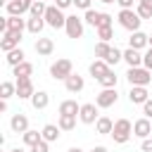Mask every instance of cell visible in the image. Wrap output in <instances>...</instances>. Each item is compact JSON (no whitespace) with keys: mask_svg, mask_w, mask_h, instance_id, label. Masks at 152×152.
<instances>
[{"mask_svg":"<svg viewBox=\"0 0 152 152\" xmlns=\"http://www.w3.org/2000/svg\"><path fill=\"white\" fill-rule=\"evenodd\" d=\"M119 24H121L126 31L135 33V31H140L142 19H140V17H138V12H133V10H121V12H119Z\"/></svg>","mask_w":152,"mask_h":152,"instance_id":"obj_5","label":"cell"},{"mask_svg":"<svg viewBox=\"0 0 152 152\" xmlns=\"http://www.w3.org/2000/svg\"><path fill=\"white\" fill-rule=\"evenodd\" d=\"M109 69H112V66H109L104 59H95V62H90V66H88L90 76H93V78H97V81H100V78H102V76H104Z\"/></svg>","mask_w":152,"mask_h":152,"instance_id":"obj_16","label":"cell"},{"mask_svg":"<svg viewBox=\"0 0 152 152\" xmlns=\"http://www.w3.org/2000/svg\"><path fill=\"white\" fill-rule=\"evenodd\" d=\"M48 145H50L48 140H38V142L31 147V152H50V147H48Z\"/></svg>","mask_w":152,"mask_h":152,"instance_id":"obj_39","label":"cell"},{"mask_svg":"<svg viewBox=\"0 0 152 152\" xmlns=\"http://www.w3.org/2000/svg\"><path fill=\"white\" fill-rule=\"evenodd\" d=\"M83 21L97 28V24H100V12H97V10H88V12H86V17H83Z\"/></svg>","mask_w":152,"mask_h":152,"instance_id":"obj_34","label":"cell"},{"mask_svg":"<svg viewBox=\"0 0 152 152\" xmlns=\"http://www.w3.org/2000/svg\"><path fill=\"white\" fill-rule=\"evenodd\" d=\"M33 95H36L33 81L31 78H17V97L19 100H31Z\"/></svg>","mask_w":152,"mask_h":152,"instance_id":"obj_10","label":"cell"},{"mask_svg":"<svg viewBox=\"0 0 152 152\" xmlns=\"http://www.w3.org/2000/svg\"><path fill=\"white\" fill-rule=\"evenodd\" d=\"M43 26H45V19H43V17H31V19H26V31L33 33V36H38V33L43 31Z\"/></svg>","mask_w":152,"mask_h":152,"instance_id":"obj_23","label":"cell"},{"mask_svg":"<svg viewBox=\"0 0 152 152\" xmlns=\"http://www.w3.org/2000/svg\"><path fill=\"white\" fill-rule=\"evenodd\" d=\"M126 78H128L131 86H145V88H147L150 81H152V71L145 69V66H128Z\"/></svg>","mask_w":152,"mask_h":152,"instance_id":"obj_2","label":"cell"},{"mask_svg":"<svg viewBox=\"0 0 152 152\" xmlns=\"http://www.w3.org/2000/svg\"><path fill=\"white\" fill-rule=\"evenodd\" d=\"M95 128H97L100 135H112V131H114V121H112L109 116H100V119L95 121Z\"/></svg>","mask_w":152,"mask_h":152,"instance_id":"obj_20","label":"cell"},{"mask_svg":"<svg viewBox=\"0 0 152 152\" xmlns=\"http://www.w3.org/2000/svg\"><path fill=\"white\" fill-rule=\"evenodd\" d=\"M33 2H43V0H33Z\"/></svg>","mask_w":152,"mask_h":152,"instance_id":"obj_51","label":"cell"},{"mask_svg":"<svg viewBox=\"0 0 152 152\" xmlns=\"http://www.w3.org/2000/svg\"><path fill=\"white\" fill-rule=\"evenodd\" d=\"M112 14H107V12H100V24H97V28H102V26H112Z\"/></svg>","mask_w":152,"mask_h":152,"instance_id":"obj_38","label":"cell"},{"mask_svg":"<svg viewBox=\"0 0 152 152\" xmlns=\"http://www.w3.org/2000/svg\"><path fill=\"white\" fill-rule=\"evenodd\" d=\"M124 62H126L128 66H142V55H140V50H133V48L124 50Z\"/></svg>","mask_w":152,"mask_h":152,"instance_id":"obj_18","label":"cell"},{"mask_svg":"<svg viewBox=\"0 0 152 152\" xmlns=\"http://www.w3.org/2000/svg\"><path fill=\"white\" fill-rule=\"evenodd\" d=\"M133 135H138L140 140L150 138V135H152V119H147V116L138 119V121L133 124Z\"/></svg>","mask_w":152,"mask_h":152,"instance_id":"obj_12","label":"cell"},{"mask_svg":"<svg viewBox=\"0 0 152 152\" xmlns=\"http://www.w3.org/2000/svg\"><path fill=\"white\" fill-rule=\"evenodd\" d=\"M55 5H57L59 10H66V7H71V5H74V0H55Z\"/></svg>","mask_w":152,"mask_h":152,"instance_id":"obj_44","label":"cell"},{"mask_svg":"<svg viewBox=\"0 0 152 152\" xmlns=\"http://www.w3.org/2000/svg\"><path fill=\"white\" fill-rule=\"evenodd\" d=\"M26 28V21L21 17H7V31H21L24 33Z\"/></svg>","mask_w":152,"mask_h":152,"instance_id":"obj_31","label":"cell"},{"mask_svg":"<svg viewBox=\"0 0 152 152\" xmlns=\"http://www.w3.org/2000/svg\"><path fill=\"white\" fill-rule=\"evenodd\" d=\"M12 95H17V83L2 81V83H0V97H2V100H10Z\"/></svg>","mask_w":152,"mask_h":152,"instance_id":"obj_29","label":"cell"},{"mask_svg":"<svg viewBox=\"0 0 152 152\" xmlns=\"http://www.w3.org/2000/svg\"><path fill=\"white\" fill-rule=\"evenodd\" d=\"M97 38H100V40H104V43H109V40L114 38L112 26H102V28H97Z\"/></svg>","mask_w":152,"mask_h":152,"instance_id":"obj_37","label":"cell"},{"mask_svg":"<svg viewBox=\"0 0 152 152\" xmlns=\"http://www.w3.org/2000/svg\"><path fill=\"white\" fill-rule=\"evenodd\" d=\"M66 152H83V150H81V147H69Z\"/></svg>","mask_w":152,"mask_h":152,"instance_id":"obj_47","label":"cell"},{"mask_svg":"<svg viewBox=\"0 0 152 152\" xmlns=\"http://www.w3.org/2000/svg\"><path fill=\"white\" fill-rule=\"evenodd\" d=\"M19 43H21V31H5L2 33V40H0V50L7 55L14 48H19Z\"/></svg>","mask_w":152,"mask_h":152,"instance_id":"obj_7","label":"cell"},{"mask_svg":"<svg viewBox=\"0 0 152 152\" xmlns=\"http://www.w3.org/2000/svg\"><path fill=\"white\" fill-rule=\"evenodd\" d=\"M21 140H24V145H28V147H33L38 140H43V133H38V131H26V133H21Z\"/></svg>","mask_w":152,"mask_h":152,"instance_id":"obj_30","label":"cell"},{"mask_svg":"<svg viewBox=\"0 0 152 152\" xmlns=\"http://www.w3.org/2000/svg\"><path fill=\"white\" fill-rule=\"evenodd\" d=\"M131 135H133V124H131L128 119H116V121H114V131H112L114 142L124 145V142L131 140Z\"/></svg>","mask_w":152,"mask_h":152,"instance_id":"obj_3","label":"cell"},{"mask_svg":"<svg viewBox=\"0 0 152 152\" xmlns=\"http://www.w3.org/2000/svg\"><path fill=\"white\" fill-rule=\"evenodd\" d=\"M109 50H112V45H109V43H104V40H100V43L95 45V57H97V59H107Z\"/></svg>","mask_w":152,"mask_h":152,"instance_id":"obj_33","label":"cell"},{"mask_svg":"<svg viewBox=\"0 0 152 152\" xmlns=\"http://www.w3.org/2000/svg\"><path fill=\"white\" fill-rule=\"evenodd\" d=\"M31 74H33V64L31 62H21L19 66H14V76L17 78H31Z\"/></svg>","mask_w":152,"mask_h":152,"instance_id":"obj_28","label":"cell"},{"mask_svg":"<svg viewBox=\"0 0 152 152\" xmlns=\"http://www.w3.org/2000/svg\"><path fill=\"white\" fill-rule=\"evenodd\" d=\"M121 59H124V52H121V50H116V48H112L104 62H107L109 66H114V64H116V62H121Z\"/></svg>","mask_w":152,"mask_h":152,"instance_id":"obj_35","label":"cell"},{"mask_svg":"<svg viewBox=\"0 0 152 152\" xmlns=\"http://www.w3.org/2000/svg\"><path fill=\"white\" fill-rule=\"evenodd\" d=\"M57 126H59L62 131H74V128H76V116H71V114H59Z\"/></svg>","mask_w":152,"mask_h":152,"instance_id":"obj_27","label":"cell"},{"mask_svg":"<svg viewBox=\"0 0 152 152\" xmlns=\"http://www.w3.org/2000/svg\"><path fill=\"white\" fill-rule=\"evenodd\" d=\"M31 5L33 0H10L5 10H7V17H21L24 12H31Z\"/></svg>","mask_w":152,"mask_h":152,"instance_id":"obj_9","label":"cell"},{"mask_svg":"<svg viewBox=\"0 0 152 152\" xmlns=\"http://www.w3.org/2000/svg\"><path fill=\"white\" fill-rule=\"evenodd\" d=\"M128 100H131L133 104H145V102L150 100V93H147L145 86H131V90H128Z\"/></svg>","mask_w":152,"mask_h":152,"instance_id":"obj_13","label":"cell"},{"mask_svg":"<svg viewBox=\"0 0 152 152\" xmlns=\"http://www.w3.org/2000/svg\"><path fill=\"white\" fill-rule=\"evenodd\" d=\"M45 10H48V5H45V2H33L28 14H31V17H45Z\"/></svg>","mask_w":152,"mask_h":152,"instance_id":"obj_36","label":"cell"},{"mask_svg":"<svg viewBox=\"0 0 152 152\" xmlns=\"http://www.w3.org/2000/svg\"><path fill=\"white\" fill-rule=\"evenodd\" d=\"M5 62H7V64H10L12 69H14V66H19L21 62H26V59H24V50H21V48H14L12 52H7Z\"/></svg>","mask_w":152,"mask_h":152,"instance_id":"obj_24","label":"cell"},{"mask_svg":"<svg viewBox=\"0 0 152 152\" xmlns=\"http://www.w3.org/2000/svg\"><path fill=\"white\" fill-rule=\"evenodd\" d=\"M78 119H81V124H95V121L100 119V114H97V104H93V102L81 104V114H78Z\"/></svg>","mask_w":152,"mask_h":152,"instance_id":"obj_11","label":"cell"},{"mask_svg":"<svg viewBox=\"0 0 152 152\" xmlns=\"http://www.w3.org/2000/svg\"><path fill=\"white\" fill-rule=\"evenodd\" d=\"M64 86H66V90H69V93H81V90H83V86H86V81H83V76L71 74V76L64 81Z\"/></svg>","mask_w":152,"mask_h":152,"instance_id":"obj_19","label":"cell"},{"mask_svg":"<svg viewBox=\"0 0 152 152\" xmlns=\"http://www.w3.org/2000/svg\"><path fill=\"white\" fill-rule=\"evenodd\" d=\"M10 152H24V150H19V147H17V150H10Z\"/></svg>","mask_w":152,"mask_h":152,"instance_id":"obj_49","label":"cell"},{"mask_svg":"<svg viewBox=\"0 0 152 152\" xmlns=\"http://www.w3.org/2000/svg\"><path fill=\"white\" fill-rule=\"evenodd\" d=\"M116 100H119L116 88H102V90L97 93V97H95V104H97L100 109H107V107L116 104Z\"/></svg>","mask_w":152,"mask_h":152,"instance_id":"obj_6","label":"cell"},{"mask_svg":"<svg viewBox=\"0 0 152 152\" xmlns=\"http://www.w3.org/2000/svg\"><path fill=\"white\" fill-rule=\"evenodd\" d=\"M90 152H107V147H102V145H97V147H93Z\"/></svg>","mask_w":152,"mask_h":152,"instance_id":"obj_46","label":"cell"},{"mask_svg":"<svg viewBox=\"0 0 152 152\" xmlns=\"http://www.w3.org/2000/svg\"><path fill=\"white\" fill-rule=\"evenodd\" d=\"M33 48H36V52H38L40 57H48V55H52V50H55V43H52V38H38Z\"/></svg>","mask_w":152,"mask_h":152,"instance_id":"obj_17","label":"cell"},{"mask_svg":"<svg viewBox=\"0 0 152 152\" xmlns=\"http://www.w3.org/2000/svg\"><path fill=\"white\" fill-rule=\"evenodd\" d=\"M150 48H152V36H150Z\"/></svg>","mask_w":152,"mask_h":152,"instance_id":"obj_50","label":"cell"},{"mask_svg":"<svg viewBox=\"0 0 152 152\" xmlns=\"http://www.w3.org/2000/svg\"><path fill=\"white\" fill-rule=\"evenodd\" d=\"M59 126H55V124H45L43 126V140H48V142H55V140H59Z\"/></svg>","mask_w":152,"mask_h":152,"instance_id":"obj_22","label":"cell"},{"mask_svg":"<svg viewBox=\"0 0 152 152\" xmlns=\"http://www.w3.org/2000/svg\"><path fill=\"white\" fill-rule=\"evenodd\" d=\"M140 150H142V152H152V138H145V140L140 142Z\"/></svg>","mask_w":152,"mask_h":152,"instance_id":"obj_42","label":"cell"},{"mask_svg":"<svg viewBox=\"0 0 152 152\" xmlns=\"http://www.w3.org/2000/svg\"><path fill=\"white\" fill-rule=\"evenodd\" d=\"M128 48H133V50L150 48V36H147V33H142V31H135V33H131V38H128Z\"/></svg>","mask_w":152,"mask_h":152,"instance_id":"obj_14","label":"cell"},{"mask_svg":"<svg viewBox=\"0 0 152 152\" xmlns=\"http://www.w3.org/2000/svg\"><path fill=\"white\" fill-rule=\"evenodd\" d=\"M71 74H74V64H71V59H66V57H62V59H57V62L50 64V76H52L55 81H66Z\"/></svg>","mask_w":152,"mask_h":152,"instance_id":"obj_1","label":"cell"},{"mask_svg":"<svg viewBox=\"0 0 152 152\" xmlns=\"http://www.w3.org/2000/svg\"><path fill=\"white\" fill-rule=\"evenodd\" d=\"M10 128L14 131V133H26L28 131V116L26 114H14L12 119H10Z\"/></svg>","mask_w":152,"mask_h":152,"instance_id":"obj_15","label":"cell"},{"mask_svg":"<svg viewBox=\"0 0 152 152\" xmlns=\"http://www.w3.org/2000/svg\"><path fill=\"white\" fill-rule=\"evenodd\" d=\"M43 19H45V24L52 26V28H64V26H66V17H64V12H62L57 5H48Z\"/></svg>","mask_w":152,"mask_h":152,"instance_id":"obj_4","label":"cell"},{"mask_svg":"<svg viewBox=\"0 0 152 152\" xmlns=\"http://www.w3.org/2000/svg\"><path fill=\"white\" fill-rule=\"evenodd\" d=\"M59 114H71V116H78L81 114V104L76 100H64L59 104Z\"/></svg>","mask_w":152,"mask_h":152,"instance_id":"obj_21","label":"cell"},{"mask_svg":"<svg viewBox=\"0 0 152 152\" xmlns=\"http://www.w3.org/2000/svg\"><path fill=\"white\" fill-rule=\"evenodd\" d=\"M142 66L152 71V48H147V52L142 55Z\"/></svg>","mask_w":152,"mask_h":152,"instance_id":"obj_40","label":"cell"},{"mask_svg":"<svg viewBox=\"0 0 152 152\" xmlns=\"http://www.w3.org/2000/svg\"><path fill=\"white\" fill-rule=\"evenodd\" d=\"M135 12L140 19H152V0H138Z\"/></svg>","mask_w":152,"mask_h":152,"instance_id":"obj_26","label":"cell"},{"mask_svg":"<svg viewBox=\"0 0 152 152\" xmlns=\"http://www.w3.org/2000/svg\"><path fill=\"white\" fill-rule=\"evenodd\" d=\"M142 114H145L147 119H152V100H147V102L142 104Z\"/></svg>","mask_w":152,"mask_h":152,"instance_id":"obj_43","label":"cell"},{"mask_svg":"<svg viewBox=\"0 0 152 152\" xmlns=\"http://www.w3.org/2000/svg\"><path fill=\"white\" fill-rule=\"evenodd\" d=\"M31 104H33V109H45V107L50 104V95H48L45 90H38V93L31 97Z\"/></svg>","mask_w":152,"mask_h":152,"instance_id":"obj_25","label":"cell"},{"mask_svg":"<svg viewBox=\"0 0 152 152\" xmlns=\"http://www.w3.org/2000/svg\"><path fill=\"white\" fill-rule=\"evenodd\" d=\"M116 81H119V76H116V74L109 69V71H107V74L100 78V86H102V88H116Z\"/></svg>","mask_w":152,"mask_h":152,"instance_id":"obj_32","label":"cell"},{"mask_svg":"<svg viewBox=\"0 0 152 152\" xmlns=\"http://www.w3.org/2000/svg\"><path fill=\"white\" fill-rule=\"evenodd\" d=\"M121 5V10H133V0H116Z\"/></svg>","mask_w":152,"mask_h":152,"instance_id":"obj_45","label":"cell"},{"mask_svg":"<svg viewBox=\"0 0 152 152\" xmlns=\"http://www.w3.org/2000/svg\"><path fill=\"white\" fill-rule=\"evenodd\" d=\"M100 2H104V5H109V2H116V0H100Z\"/></svg>","mask_w":152,"mask_h":152,"instance_id":"obj_48","label":"cell"},{"mask_svg":"<svg viewBox=\"0 0 152 152\" xmlns=\"http://www.w3.org/2000/svg\"><path fill=\"white\" fill-rule=\"evenodd\" d=\"M64 31H66L69 38H83V19L76 17V14H69V17H66Z\"/></svg>","mask_w":152,"mask_h":152,"instance_id":"obj_8","label":"cell"},{"mask_svg":"<svg viewBox=\"0 0 152 152\" xmlns=\"http://www.w3.org/2000/svg\"><path fill=\"white\" fill-rule=\"evenodd\" d=\"M74 7H78V10H83V12L93 10V7H90V0H74Z\"/></svg>","mask_w":152,"mask_h":152,"instance_id":"obj_41","label":"cell"}]
</instances>
